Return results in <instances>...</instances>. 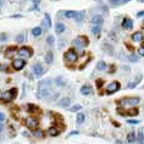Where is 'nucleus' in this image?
Returning <instances> with one entry per match:
<instances>
[{"label": "nucleus", "instance_id": "obj_1", "mask_svg": "<svg viewBox=\"0 0 144 144\" xmlns=\"http://www.w3.org/2000/svg\"><path fill=\"white\" fill-rule=\"evenodd\" d=\"M38 89H39L38 97H40V98L50 97V95L53 94V90H51V81H49V79L42 81L38 86Z\"/></svg>", "mask_w": 144, "mask_h": 144}, {"label": "nucleus", "instance_id": "obj_2", "mask_svg": "<svg viewBox=\"0 0 144 144\" xmlns=\"http://www.w3.org/2000/svg\"><path fill=\"white\" fill-rule=\"evenodd\" d=\"M17 95V89L16 88H12L10 90H5L3 93H0V99L4 100V102H12Z\"/></svg>", "mask_w": 144, "mask_h": 144}, {"label": "nucleus", "instance_id": "obj_3", "mask_svg": "<svg viewBox=\"0 0 144 144\" xmlns=\"http://www.w3.org/2000/svg\"><path fill=\"white\" fill-rule=\"evenodd\" d=\"M65 60H66L67 62H71V63H73V62H76L77 61V59H78V55H77V53H76V50L74 49H68L65 53Z\"/></svg>", "mask_w": 144, "mask_h": 144}, {"label": "nucleus", "instance_id": "obj_4", "mask_svg": "<svg viewBox=\"0 0 144 144\" xmlns=\"http://www.w3.org/2000/svg\"><path fill=\"white\" fill-rule=\"evenodd\" d=\"M25 123H26V127H27V128H29V130H32V131H34V130H37V128H38L39 121L35 119V117H28V119H26Z\"/></svg>", "mask_w": 144, "mask_h": 144}, {"label": "nucleus", "instance_id": "obj_5", "mask_svg": "<svg viewBox=\"0 0 144 144\" xmlns=\"http://www.w3.org/2000/svg\"><path fill=\"white\" fill-rule=\"evenodd\" d=\"M73 44L76 46H78V48H84V46H87L89 44V39L87 37H84V35H82V37H78V38L74 39Z\"/></svg>", "mask_w": 144, "mask_h": 144}, {"label": "nucleus", "instance_id": "obj_6", "mask_svg": "<svg viewBox=\"0 0 144 144\" xmlns=\"http://www.w3.org/2000/svg\"><path fill=\"white\" fill-rule=\"evenodd\" d=\"M121 88V84H120V82L117 81H114L111 82L110 84H108L106 87V94H114L115 92H117Z\"/></svg>", "mask_w": 144, "mask_h": 144}, {"label": "nucleus", "instance_id": "obj_7", "mask_svg": "<svg viewBox=\"0 0 144 144\" xmlns=\"http://www.w3.org/2000/svg\"><path fill=\"white\" fill-rule=\"evenodd\" d=\"M138 103H139V98H137V97H131V98L120 100V104H121V105L126 104V105H128V106H134V105H137Z\"/></svg>", "mask_w": 144, "mask_h": 144}, {"label": "nucleus", "instance_id": "obj_8", "mask_svg": "<svg viewBox=\"0 0 144 144\" xmlns=\"http://www.w3.org/2000/svg\"><path fill=\"white\" fill-rule=\"evenodd\" d=\"M18 54H20V56L21 59H28V57L32 56V49L28 48V46H22L21 49L18 50Z\"/></svg>", "mask_w": 144, "mask_h": 144}, {"label": "nucleus", "instance_id": "obj_9", "mask_svg": "<svg viewBox=\"0 0 144 144\" xmlns=\"http://www.w3.org/2000/svg\"><path fill=\"white\" fill-rule=\"evenodd\" d=\"M25 66H26L25 59H15L14 61H12V67H14V70H16V71L22 70Z\"/></svg>", "mask_w": 144, "mask_h": 144}, {"label": "nucleus", "instance_id": "obj_10", "mask_svg": "<svg viewBox=\"0 0 144 144\" xmlns=\"http://www.w3.org/2000/svg\"><path fill=\"white\" fill-rule=\"evenodd\" d=\"M122 27L125 29H127V31H131V29L133 28V21L131 20V18L126 17V18H123V21H122Z\"/></svg>", "mask_w": 144, "mask_h": 144}, {"label": "nucleus", "instance_id": "obj_11", "mask_svg": "<svg viewBox=\"0 0 144 144\" xmlns=\"http://www.w3.org/2000/svg\"><path fill=\"white\" fill-rule=\"evenodd\" d=\"M33 72H34V76L37 77H40L43 73H44V70H43V66L40 63H35L33 66Z\"/></svg>", "mask_w": 144, "mask_h": 144}, {"label": "nucleus", "instance_id": "obj_12", "mask_svg": "<svg viewBox=\"0 0 144 144\" xmlns=\"http://www.w3.org/2000/svg\"><path fill=\"white\" fill-rule=\"evenodd\" d=\"M103 22H104V18H103L102 15H94L92 17V23L94 26H100Z\"/></svg>", "mask_w": 144, "mask_h": 144}, {"label": "nucleus", "instance_id": "obj_13", "mask_svg": "<svg viewBox=\"0 0 144 144\" xmlns=\"http://www.w3.org/2000/svg\"><path fill=\"white\" fill-rule=\"evenodd\" d=\"M143 39H144V35L142 32H136V33L132 34V40L134 43H141V42H143Z\"/></svg>", "mask_w": 144, "mask_h": 144}, {"label": "nucleus", "instance_id": "obj_14", "mask_svg": "<svg viewBox=\"0 0 144 144\" xmlns=\"http://www.w3.org/2000/svg\"><path fill=\"white\" fill-rule=\"evenodd\" d=\"M65 29H66V27H65V25H63L62 22H57L56 26H55V32H56L57 34H60V33H63V32H65Z\"/></svg>", "mask_w": 144, "mask_h": 144}, {"label": "nucleus", "instance_id": "obj_15", "mask_svg": "<svg viewBox=\"0 0 144 144\" xmlns=\"http://www.w3.org/2000/svg\"><path fill=\"white\" fill-rule=\"evenodd\" d=\"M71 104V99L70 98H62L59 102V105L61 108H68V105Z\"/></svg>", "mask_w": 144, "mask_h": 144}, {"label": "nucleus", "instance_id": "obj_16", "mask_svg": "<svg viewBox=\"0 0 144 144\" xmlns=\"http://www.w3.org/2000/svg\"><path fill=\"white\" fill-rule=\"evenodd\" d=\"M76 14H77V11H73V10L63 11V16L66 18H74L76 17Z\"/></svg>", "mask_w": 144, "mask_h": 144}, {"label": "nucleus", "instance_id": "obj_17", "mask_svg": "<svg viewBox=\"0 0 144 144\" xmlns=\"http://www.w3.org/2000/svg\"><path fill=\"white\" fill-rule=\"evenodd\" d=\"M48 132H49V136H51V137H56L60 134V130L57 127H50Z\"/></svg>", "mask_w": 144, "mask_h": 144}, {"label": "nucleus", "instance_id": "obj_18", "mask_svg": "<svg viewBox=\"0 0 144 144\" xmlns=\"http://www.w3.org/2000/svg\"><path fill=\"white\" fill-rule=\"evenodd\" d=\"M137 141L141 144H144V128H141L138 131V136H137Z\"/></svg>", "mask_w": 144, "mask_h": 144}, {"label": "nucleus", "instance_id": "obj_19", "mask_svg": "<svg viewBox=\"0 0 144 144\" xmlns=\"http://www.w3.org/2000/svg\"><path fill=\"white\" fill-rule=\"evenodd\" d=\"M136 141H137V137H136L134 132H130V133L127 134V142L128 143H134Z\"/></svg>", "mask_w": 144, "mask_h": 144}, {"label": "nucleus", "instance_id": "obj_20", "mask_svg": "<svg viewBox=\"0 0 144 144\" xmlns=\"http://www.w3.org/2000/svg\"><path fill=\"white\" fill-rule=\"evenodd\" d=\"M81 93L83 95H89L92 94V88L89 87V86H83V87L81 88Z\"/></svg>", "mask_w": 144, "mask_h": 144}, {"label": "nucleus", "instance_id": "obj_21", "mask_svg": "<svg viewBox=\"0 0 144 144\" xmlns=\"http://www.w3.org/2000/svg\"><path fill=\"white\" fill-rule=\"evenodd\" d=\"M42 27H34V28L32 29V34L34 35V37H39V35H42Z\"/></svg>", "mask_w": 144, "mask_h": 144}, {"label": "nucleus", "instance_id": "obj_22", "mask_svg": "<svg viewBox=\"0 0 144 144\" xmlns=\"http://www.w3.org/2000/svg\"><path fill=\"white\" fill-rule=\"evenodd\" d=\"M74 18H76V21H77L78 23H81V22L83 21V18H84V11H79V12H77Z\"/></svg>", "mask_w": 144, "mask_h": 144}, {"label": "nucleus", "instance_id": "obj_23", "mask_svg": "<svg viewBox=\"0 0 144 144\" xmlns=\"http://www.w3.org/2000/svg\"><path fill=\"white\" fill-rule=\"evenodd\" d=\"M53 61H54V55H53V53H51V51L46 53V55H45V62H46V63H53Z\"/></svg>", "mask_w": 144, "mask_h": 144}, {"label": "nucleus", "instance_id": "obj_24", "mask_svg": "<svg viewBox=\"0 0 144 144\" xmlns=\"http://www.w3.org/2000/svg\"><path fill=\"white\" fill-rule=\"evenodd\" d=\"M92 33H93V35H99L100 34V32H102V28H100V26H93V28H92Z\"/></svg>", "mask_w": 144, "mask_h": 144}, {"label": "nucleus", "instance_id": "obj_25", "mask_svg": "<svg viewBox=\"0 0 144 144\" xmlns=\"http://www.w3.org/2000/svg\"><path fill=\"white\" fill-rule=\"evenodd\" d=\"M44 21H45V25L48 28L51 27V18H50L49 14H44Z\"/></svg>", "mask_w": 144, "mask_h": 144}, {"label": "nucleus", "instance_id": "obj_26", "mask_svg": "<svg viewBox=\"0 0 144 144\" xmlns=\"http://www.w3.org/2000/svg\"><path fill=\"white\" fill-rule=\"evenodd\" d=\"M84 120H86L84 114L79 113V114H78V115H77V123H78V125H81V123H83V122H84Z\"/></svg>", "mask_w": 144, "mask_h": 144}, {"label": "nucleus", "instance_id": "obj_27", "mask_svg": "<svg viewBox=\"0 0 144 144\" xmlns=\"http://www.w3.org/2000/svg\"><path fill=\"white\" fill-rule=\"evenodd\" d=\"M128 60H130L131 62H137L138 60H139V55H137V54H131L130 56H128Z\"/></svg>", "mask_w": 144, "mask_h": 144}, {"label": "nucleus", "instance_id": "obj_28", "mask_svg": "<svg viewBox=\"0 0 144 144\" xmlns=\"http://www.w3.org/2000/svg\"><path fill=\"white\" fill-rule=\"evenodd\" d=\"M138 114H139V111H138V109H136V108H132L131 110L127 111V115H130V116H137Z\"/></svg>", "mask_w": 144, "mask_h": 144}, {"label": "nucleus", "instance_id": "obj_29", "mask_svg": "<svg viewBox=\"0 0 144 144\" xmlns=\"http://www.w3.org/2000/svg\"><path fill=\"white\" fill-rule=\"evenodd\" d=\"M97 68H98L99 71H104L106 68V63L104 62V61H99L98 65H97Z\"/></svg>", "mask_w": 144, "mask_h": 144}, {"label": "nucleus", "instance_id": "obj_30", "mask_svg": "<svg viewBox=\"0 0 144 144\" xmlns=\"http://www.w3.org/2000/svg\"><path fill=\"white\" fill-rule=\"evenodd\" d=\"M33 134H34L35 137H38V138H43V137H44V133H43V131H42V130H38V128L33 131Z\"/></svg>", "mask_w": 144, "mask_h": 144}, {"label": "nucleus", "instance_id": "obj_31", "mask_svg": "<svg viewBox=\"0 0 144 144\" xmlns=\"http://www.w3.org/2000/svg\"><path fill=\"white\" fill-rule=\"evenodd\" d=\"M46 43H48V44H49L50 46L54 45V43H55V38H54V37H53L51 34H49L48 37H46Z\"/></svg>", "mask_w": 144, "mask_h": 144}, {"label": "nucleus", "instance_id": "obj_32", "mask_svg": "<svg viewBox=\"0 0 144 144\" xmlns=\"http://www.w3.org/2000/svg\"><path fill=\"white\" fill-rule=\"evenodd\" d=\"M81 109H82V105H79V104H76V105H73L72 108H71L70 111H72V113H77V111H79Z\"/></svg>", "mask_w": 144, "mask_h": 144}, {"label": "nucleus", "instance_id": "obj_33", "mask_svg": "<svg viewBox=\"0 0 144 144\" xmlns=\"http://www.w3.org/2000/svg\"><path fill=\"white\" fill-rule=\"evenodd\" d=\"M23 40H25V34H18L16 37V42L17 43H22Z\"/></svg>", "mask_w": 144, "mask_h": 144}, {"label": "nucleus", "instance_id": "obj_34", "mask_svg": "<svg viewBox=\"0 0 144 144\" xmlns=\"http://www.w3.org/2000/svg\"><path fill=\"white\" fill-rule=\"evenodd\" d=\"M28 110L31 111V113H38V111H39L38 108L34 106V105H28Z\"/></svg>", "mask_w": 144, "mask_h": 144}, {"label": "nucleus", "instance_id": "obj_35", "mask_svg": "<svg viewBox=\"0 0 144 144\" xmlns=\"http://www.w3.org/2000/svg\"><path fill=\"white\" fill-rule=\"evenodd\" d=\"M138 83H139V82H138V81H137V78H136L134 81H132L131 83H128V88H134L138 84Z\"/></svg>", "mask_w": 144, "mask_h": 144}, {"label": "nucleus", "instance_id": "obj_36", "mask_svg": "<svg viewBox=\"0 0 144 144\" xmlns=\"http://www.w3.org/2000/svg\"><path fill=\"white\" fill-rule=\"evenodd\" d=\"M55 81H56V84L57 86H63V84H65V82H63L62 77H57Z\"/></svg>", "mask_w": 144, "mask_h": 144}, {"label": "nucleus", "instance_id": "obj_37", "mask_svg": "<svg viewBox=\"0 0 144 144\" xmlns=\"http://www.w3.org/2000/svg\"><path fill=\"white\" fill-rule=\"evenodd\" d=\"M138 54H139V56H144V45L138 49Z\"/></svg>", "mask_w": 144, "mask_h": 144}, {"label": "nucleus", "instance_id": "obj_38", "mask_svg": "<svg viewBox=\"0 0 144 144\" xmlns=\"http://www.w3.org/2000/svg\"><path fill=\"white\" fill-rule=\"evenodd\" d=\"M127 122L131 123V125H138V123H139V121H138V120H128Z\"/></svg>", "mask_w": 144, "mask_h": 144}, {"label": "nucleus", "instance_id": "obj_39", "mask_svg": "<svg viewBox=\"0 0 144 144\" xmlns=\"http://www.w3.org/2000/svg\"><path fill=\"white\" fill-rule=\"evenodd\" d=\"M15 51V48H11V49L7 50V54H6V56H10V55H12Z\"/></svg>", "mask_w": 144, "mask_h": 144}, {"label": "nucleus", "instance_id": "obj_40", "mask_svg": "<svg viewBox=\"0 0 144 144\" xmlns=\"http://www.w3.org/2000/svg\"><path fill=\"white\" fill-rule=\"evenodd\" d=\"M109 1H110V4H111L113 6H116V5L120 3V0H109Z\"/></svg>", "mask_w": 144, "mask_h": 144}, {"label": "nucleus", "instance_id": "obj_41", "mask_svg": "<svg viewBox=\"0 0 144 144\" xmlns=\"http://www.w3.org/2000/svg\"><path fill=\"white\" fill-rule=\"evenodd\" d=\"M103 83H104V81H103V79H98V81H97V87H98V88H102Z\"/></svg>", "mask_w": 144, "mask_h": 144}, {"label": "nucleus", "instance_id": "obj_42", "mask_svg": "<svg viewBox=\"0 0 144 144\" xmlns=\"http://www.w3.org/2000/svg\"><path fill=\"white\" fill-rule=\"evenodd\" d=\"M144 16V11H139V12H137V17H143Z\"/></svg>", "mask_w": 144, "mask_h": 144}, {"label": "nucleus", "instance_id": "obj_43", "mask_svg": "<svg viewBox=\"0 0 144 144\" xmlns=\"http://www.w3.org/2000/svg\"><path fill=\"white\" fill-rule=\"evenodd\" d=\"M3 121H5V115L3 113H0V122H3Z\"/></svg>", "mask_w": 144, "mask_h": 144}, {"label": "nucleus", "instance_id": "obj_44", "mask_svg": "<svg viewBox=\"0 0 144 144\" xmlns=\"http://www.w3.org/2000/svg\"><path fill=\"white\" fill-rule=\"evenodd\" d=\"M0 40H6V35L1 34V35H0Z\"/></svg>", "mask_w": 144, "mask_h": 144}, {"label": "nucleus", "instance_id": "obj_45", "mask_svg": "<svg viewBox=\"0 0 144 144\" xmlns=\"http://www.w3.org/2000/svg\"><path fill=\"white\" fill-rule=\"evenodd\" d=\"M74 134H78V131H73V132H71L68 136H74Z\"/></svg>", "mask_w": 144, "mask_h": 144}, {"label": "nucleus", "instance_id": "obj_46", "mask_svg": "<svg viewBox=\"0 0 144 144\" xmlns=\"http://www.w3.org/2000/svg\"><path fill=\"white\" fill-rule=\"evenodd\" d=\"M122 1V4H127V3H130L131 0H121Z\"/></svg>", "mask_w": 144, "mask_h": 144}, {"label": "nucleus", "instance_id": "obj_47", "mask_svg": "<svg viewBox=\"0 0 144 144\" xmlns=\"http://www.w3.org/2000/svg\"><path fill=\"white\" fill-rule=\"evenodd\" d=\"M3 130H4V127H3V125H1V122H0V133L3 132Z\"/></svg>", "mask_w": 144, "mask_h": 144}, {"label": "nucleus", "instance_id": "obj_48", "mask_svg": "<svg viewBox=\"0 0 144 144\" xmlns=\"http://www.w3.org/2000/svg\"><path fill=\"white\" fill-rule=\"evenodd\" d=\"M138 1H139V3H144V0H138Z\"/></svg>", "mask_w": 144, "mask_h": 144}]
</instances>
